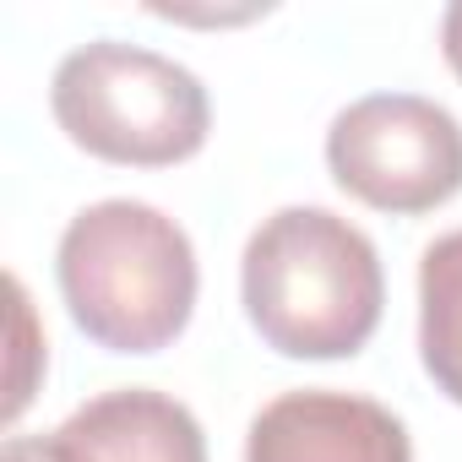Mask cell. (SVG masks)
<instances>
[{
	"mask_svg": "<svg viewBox=\"0 0 462 462\" xmlns=\"http://www.w3.org/2000/svg\"><path fill=\"white\" fill-rule=\"evenodd\" d=\"M44 446L55 462H207L196 413L152 386H120L82 402Z\"/></svg>",
	"mask_w": 462,
	"mask_h": 462,
	"instance_id": "6",
	"label": "cell"
},
{
	"mask_svg": "<svg viewBox=\"0 0 462 462\" xmlns=\"http://www.w3.org/2000/svg\"><path fill=\"white\" fill-rule=\"evenodd\" d=\"M245 462H413V440L375 397L305 386L251 419Z\"/></svg>",
	"mask_w": 462,
	"mask_h": 462,
	"instance_id": "5",
	"label": "cell"
},
{
	"mask_svg": "<svg viewBox=\"0 0 462 462\" xmlns=\"http://www.w3.org/2000/svg\"><path fill=\"white\" fill-rule=\"evenodd\" d=\"M327 169L375 212H435L462 190V125L435 98L370 93L332 120Z\"/></svg>",
	"mask_w": 462,
	"mask_h": 462,
	"instance_id": "4",
	"label": "cell"
},
{
	"mask_svg": "<svg viewBox=\"0 0 462 462\" xmlns=\"http://www.w3.org/2000/svg\"><path fill=\"white\" fill-rule=\"evenodd\" d=\"M440 50H446V66L462 77V0L446 6V17H440Z\"/></svg>",
	"mask_w": 462,
	"mask_h": 462,
	"instance_id": "8",
	"label": "cell"
},
{
	"mask_svg": "<svg viewBox=\"0 0 462 462\" xmlns=\"http://www.w3.org/2000/svg\"><path fill=\"white\" fill-rule=\"evenodd\" d=\"M240 294L283 359H348L381 327L386 278L365 228L327 207H283L245 245Z\"/></svg>",
	"mask_w": 462,
	"mask_h": 462,
	"instance_id": "1",
	"label": "cell"
},
{
	"mask_svg": "<svg viewBox=\"0 0 462 462\" xmlns=\"http://www.w3.org/2000/svg\"><path fill=\"white\" fill-rule=\"evenodd\" d=\"M419 354L430 381L462 402V228L440 235L419 262Z\"/></svg>",
	"mask_w": 462,
	"mask_h": 462,
	"instance_id": "7",
	"label": "cell"
},
{
	"mask_svg": "<svg viewBox=\"0 0 462 462\" xmlns=\"http://www.w3.org/2000/svg\"><path fill=\"white\" fill-rule=\"evenodd\" d=\"M50 109L82 152L136 169L196 158L212 125V104L196 71L120 39L71 50L55 71Z\"/></svg>",
	"mask_w": 462,
	"mask_h": 462,
	"instance_id": "3",
	"label": "cell"
},
{
	"mask_svg": "<svg viewBox=\"0 0 462 462\" xmlns=\"http://www.w3.org/2000/svg\"><path fill=\"white\" fill-rule=\"evenodd\" d=\"M71 321L109 354L169 348L196 310L190 235L158 207L109 196L82 207L55 251Z\"/></svg>",
	"mask_w": 462,
	"mask_h": 462,
	"instance_id": "2",
	"label": "cell"
},
{
	"mask_svg": "<svg viewBox=\"0 0 462 462\" xmlns=\"http://www.w3.org/2000/svg\"><path fill=\"white\" fill-rule=\"evenodd\" d=\"M0 462H55L44 435H12L6 446H0Z\"/></svg>",
	"mask_w": 462,
	"mask_h": 462,
	"instance_id": "9",
	"label": "cell"
}]
</instances>
